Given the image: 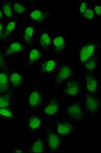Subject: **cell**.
<instances>
[{
	"label": "cell",
	"instance_id": "obj_1",
	"mask_svg": "<svg viewBox=\"0 0 101 153\" xmlns=\"http://www.w3.org/2000/svg\"><path fill=\"white\" fill-rule=\"evenodd\" d=\"M53 76L51 92L56 93L64 84L70 80L76 78V73L71 61L65 59L61 63L59 68Z\"/></svg>",
	"mask_w": 101,
	"mask_h": 153
},
{
	"label": "cell",
	"instance_id": "obj_2",
	"mask_svg": "<svg viewBox=\"0 0 101 153\" xmlns=\"http://www.w3.org/2000/svg\"><path fill=\"white\" fill-rule=\"evenodd\" d=\"M47 95L39 85L33 84L24 97L26 108L30 112H40L47 101Z\"/></svg>",
	"mask_w": 101,
	"mask_h": 153
},
{
	"label": "cell",
	"instance_id": "obj_3",
	"mask_svg": "<svg viewBox=\"0 0 101 153\" xmlns=\"http://www.w3.org/2000/svg\"><path fill=\"white\" fill-rule=\"evenodd\" d=\"M100 53H101L100 40L96 39L87 40L77 46L75 60L78 65H82Z\"/></svg>",
	"mask_w": 101,
	"mask_h": 153
},
{
	"label": "cell",
	"instance_id": "obj_4",
	"mask_svg": "<svg viewBox=\"0 0 101 153\" xmlns=\"http://www.w3.org/2000/svg\"><path fill=\"white\" fill-rule=\"evenodd\" d=\"M63 112L65 118L79 125L83 124L87 117L81 99L64 105Z\"/></svg>",
	"mask_w": 101,
	"mask_h": 153
},
{
	"label": "cell",
	"instance_id": "obj_5",
	"mask_svg": "<svg viewBox=\"0 0 101 153\" xmlns=\"http://www.w3.org/2000/svg\"><path fill=\"white\" fill-rule=\"evenodd\" d=\"M43 135L47 153H59L63 150L67 140L61 137L49 124H46Z\"/></svg>",
	"mask_w": 101,
	"mask_h": 153
},
{
	"label": "cell",
	"instance_id": "obj_6",
	"mask_svg": "<svg viewBox=\"0 0 101 153\" xmlns=\"http://www.w3.org/2000/svg\"><path fill=\"white\" fill-rule=\"evenodd\" d=\"M45 118L41 112H30L26 115L23 127L28 134L37 135L42 134L46 126Z\"/></svg>",
	"mask_w": 101,
	"mask_h": 153
},
{
	"label": "cell",
	"instance_id": "obj_7",
	"mask_svg": "<svg viewBox=\"0 0 101 153\" xmlns=\"http://www.w3.org/2000/svg\"><path fill=\"white\" fill-rule=\"evenodd\" d=\"M53 16V9L51 8H43L39 4L30 6L26 21L30 23L43 26L50 21Z\"/></svg>",
	"mask_w": 101,
	"mask_h": 153
},
{
	"label": "cell",
	"instance_id": "obj_8",
	"mask_svg": "<svg viewBox=\"0 0 101 153\" xmlns=\"http://www.w3.org/2000/svg\"><path fill=\"white\" fill-rule=\"evenodd\" d=\"M64 106L63 101L58 95H52L47 98L41 113L50 121L56 120L61 117Z\"/></svg>",
	"mask_w": 101,
	"mask_h": 153
},
{
	"label": "cell",
	"instance_id": "obj_9",
	"mask_svg": "<svg viewBox=\"0 0 101 153\" xmlns=\"http://www.w3.org/2000/svg\"><path fill=\"white\" fill-rule=\"evenodd\" d=\"M81 99L87 117L92 120L99 117L101 120V94L84 93Z\"/></svg>",
	"mask_w": 101,
	"mask_h": 153
},
{
	"label": "cell",
	"instance_id": "obj_10",
	"mask_svg": "<svg viewBox=\"0 0 101 153\" xmlns=\"http://www.w3.org/2000/svg\"><path fill=\"white\" fill-rule=\"evenodd\" d=\"M50 125L61 137L68 140L77 132L79 125L61 117L50 121Z\"/></svg>",
	"mask_w": 101,
	"mask_h": 153
},
{
	"label": "cell",
	"instance_id": "obj_11",
	"mask_svg": "<svg viewBox=\"0 0 101 153\" xmlns=\"http://www.w3.org/2000/svg\"><path fill=\"white\" fill-rule=\"evenodd\" d=\"M59 90L63 99H80L83 94L81 78H76L69 81Z\"/></svg>",
	"mask_w": 101,
	"mask_h": 153
},
{
	"label": "cell",
	"instance_id": "obj_12",
	"mask_svg": "<svg viewBox=\"0 0 101 153\" xmlns=\"http://www.w3.org/2000/svg\"><path fill=\"white\" fill-rule=\"evenodd\" d=\"M81 78L83 94H101V72L82 74Z\"/></svg>",
	"mask_w": 101,
	"mask_h": 153
},
{
	"label": "cell",
	"instance_id": "obj_13",
	"mask_svg": "<svg viewBox=\"0 0 101 153\" xmlns=\"http://www.w3.org/2000/svg\"><path fill=\"white\" fill-rule=\"evenodd\" d=\"M26 55L23 68L28 72L38 67L42 60L48 56L36 45L29 48Z\"/></svg>",
	"mask_w": 101,
	"mask_h": 153
},
{
	"label": "cell",
	"instance_id": "obj_14",
	"mask_svg": "<svg viewBox=\"0 0 101 153\" xmlns=\"http://www.w3.org/2000/svg\"><path fill=\"white\" fill-rule=\"evenodd\" d=\"M70 45V39L62 32H57L52 35L51 55L58 57L65 54Z\"/></svg>",
	"mask_w": 101,
	"mask_h": 153
},
{
	"label": "cell",
	"instance_id": "obj_15",
	"mask_svg": "<svg viewBox=\"0 0 101 153\" xmlns=\"http://www.w3.org/2000/svg\"><path fill=\"white\" fill-rule=\"evenodd\" d=\"M60 65L57 57L52 55L46 56L38 66V74L42 76H53Z\"/></svg>",
	"mask_w": 101,
	"mask_h": 153
},
{
	"label": "cell",
	"instance_id": "obj_16",
	"mask_svg": "<svg viewBox=\"0 0 101 153\" xmlns=\"http://www.w3.org/2000/svg\"><path fill=\"white\" fill-rule=\"evenodd\" d=\"M29 47L23 43L19 38L11 41L4 47V52L9 60L15 57H19L26 54Z\"/></svg>",
	"mask_w": 101,
	"mask_h": 153
},
{
	"label": "cell",
	"instance_id": "obj_17",
	"mask_svg": "<svg viewBox=\"0 0 101 153\" xmlns=\"http://www.w3.org/2000/svg\"><path fill=\"white\" fill-rule=\"evenodd\" d=\"M10 89L16 92L23 90L26 85L28 79L23 71L13 68L8 72Z\"/></svg>",
	"mask_w": 101,
	"mask_h": 153
},
{
	"label": "cell",
	"instance_id": "obj_18",
	"mask_svg": "<svg viewBox=\"0 0 101 153\" xmlns=\"http://www.w3.org/2000/svg\"><path fill=\"white\" fill-rule=\"evenodd\" d=\"M38 33L37 25L31 23L26 24L21 29L19 39L23 43L31 47L36 45Z\"/></svg>",
	"mask_w": 101,
	"mask_h": 153
},
{
	"label": "cell",
	"instance_id": "obj_19",
	"mask_svg": "<svg viewBox=\"0 0 101 153\" xmlns=\"http://www.w3.org/2000/svg\"><path fill=\"white\" fill-rule=\"evenodd\" d=\"M52 35L53 34L49 31L46 24L42 26L37 37L36 45L47 55H51Z\"/></svg>",
	"mask_w": 101,
	"mask_h": 153
},
{
	"label": "cell",
	"instance_id": "obj_20",
	"mask_svg": "<svg viewBox=\"0 0 101 153\" xmlns=\"http://www.w3.org/2000/svg\"><path fill=\"white\" fill-rule=\"evenodd\" d=\"M13 12L15 19L23 22L26 21L30 6L23 0H13Z\"/></svg>",
	"mask_w": 101,
	"mask_h": 153
},
{
	"label": "cell",
	"instance_id": "obj_21",
	"mask_svg": "<svg viewBox=\"0 0 101 153\" xmlns=\"http://www.w3.org/2000/svg\"><path fill=\"white\" fill-rule=\"evenodd\" d=\"M19 22L16 19H10L6 22L3 31L4 47L10 42L11 38L18 33L19 29Z\"/></svg>",
	"mask_w": 101,
	"mask_h": 153
},
{
	"label": "cell",
	"instance_id": "obj_22",
	"mask_svg": "<svg viewBox=\"0 0 101 153\" xmlns=\"http://www.w3.org/2000/svg\"><path fill=\"white\" fill-rule=\"evenodd\" d=\"M26 153H47L43 134L35 135L33 139L28 143L26 146Z\"/></svg>",
	"mask_w": 101,
	"mask_h": 153
},
{
	"label": "cell",
	"instance_id": "obj_23",
	"mask_svg": "<svg viewBox=\"0 0 101 153\" xmlns=\"http://www.w3.org/2000/svg\"><path fill=\"white\" fill-rule=\"evenodd\" d=\"M78 69L81 74L101 72V53L89 59L83 64L79 65Z\"/></svg>",
	"mask_w": 101,
	"mask_h": 153
},
{
	"label": "cell",
	"instance_id": "obj_24",
	"mask_svg": "<svg viewBox=\"0 0 101 153\" xmlns=\"http://www.w3.org/2000/svg\"><path fill=\"white\" fill-rule=\"evenodd\" d=\"M17 120V111L15 107L0 108V122L16 123Z\"/></svg>",
	"mask_w": 101,
	"mask_h": 153
},
{
	"label": "cell",
	"instance_id": "obj_25",
	"mask_svg": "<svg viewBox=\"0 0 101 153\" xmlns=\"http://www.w3.org/2000/svg\"><path fill=\"white\" fill-rule=\"evenodd\" d=\"M16 93L15 91L10 89L7 92L0 94V108H14Z\"/></svg>",
	"mask_w": 101,
	"mask_h": 153
},
{
	"label": "cell",
	"instance_id": "obj_26",
	"mask_svg": "<svg viewBox=\"0 0 101 153\" xmlns=\"http://www.w3.org/2000/svg\"><path fill=\"white\" fill-rule=\"evenodd\" d=\"M13 0L0 1L4 16L6 21L14 19L12 8Z\"/></svg>",
	"mask_w": 101,
	"mask_h": 153
},
{
	"label": "cell",
	"instance_id": "obj_27",
	"mask_svg": "<svg viewBox=\"0 0 101 153\" xmlns=\"http://www.w3.org/2000/svg\"><path fill=\"white\" fill-rule=\"evenodd\" d=\"M8 72L5 70H0V94L7 92L10 89Z\"/></svg>",
	"mask_w": 101,
	"mask_h": 153
},
{
	"label": "cell",
	"instance_id": "obj_28",
	"mask_svg": "<svg viewBox=\"0 0 101 153\" xmlns=\"http://www.w3.org/2000/svg\"><path fill=\"white\" fill-rule=\"evenodd\" d=\"M10 60L7 59L4 52V47L0 44V70L9 71L12 68Z\"/></svg>",
	"mask_w": 101,
	"mask_h": 153
},
{
	"label": "cell",
	"instance_id": "obj_29",
	"mask_svg": "<svg viewBox=\"0 0 101 153\" xmlns=\"http://www.w3.org/2000/svg\"><path fill=\"white\" fill-rule=\"evenodd\" d=\"M79 17L83 21H87V22H92V21H97L98 19L96 16L94 11L91 8V6L86 10L82 14L78 15Z\"/></svg>",
	"mask_w": 101,
	"mask_h": 153
},
{
	"label": "cell",
	"instance_id": "obj_30",
	"mask_svg": "<svg viewBox=\"0 0 101 153\" xmlns=\"http://www.w3.org/2000/svg\"><path fill=\"white\" fill-rule=\"evenodd\" d=\"M91 1L89 0H81L79 1L76 4V10L78 15L82 14L86 10L91 7Z\"/></svg>",
	"mask_w": 101,
	"mask_h": 153
},
{
	"label": "cell",
	"instance_id": "obj_31",
	"mask_svg": "<svg viewBox=\"0 0 101 153\" xmlns=\"http://www.w3.org/2000/svg\"><path fill=\"white\" fill-rule=\"evenodd\" d=\"M91 6L92 10L94 11V12L96 14L97 18L98 19V20L101 19V3L99 2L91 1Z\"/></svg>",
	"mask_w": 101,
	"mask_h": 153
},
{
	"label": "cell",
	"instance_id": "obj_32",
	"mask_svg": "<svg viewBox=\"0 0 101 153\" xmlns=\"http://www.w3.org/2000/svg\"><path fill=\"white\" fill-rule=\"evenodd\" d=\"M9 153H26V148L20 145H16L12 146L9 150Z\"/></svg>",
	"mask_w": 101,
	"mask_h": 153
},
{
	"label": "cell",
	"instance_id": "obj_33",
	"mask_svg": "<svg viewBox=\"0 0 101 153\" xmlns=\"http://www.w3.org/2000/svg\"><path fill=\"white\" fill-rule=\"evenodd\" d=\"M5 23L6 22H0V44L2 45H3V41L4 29V26Z\"/></svg>",
	"mask_w": 101,
	"mask_h": 153
},
{
	"label": "cell",
	"instance_id": "obj_34",
	"mask_svg": "<svg viewBox=\"0 0 101 153\" xmlns=\"http://www.w3.org/2000/svg\"><path fill=\"white\" fill-rule=\"evenodd\" d=\"M4 16L3 12L2 10V6L0 3V22H6Z\"/></svg>",
	"mask_w": 101,
	"mask_h": 153
},
{
	"label": "cell",
	"instance_id": "obj_35",
	"mask_svg": "<svg viewBox=\"0 0 101 153\" xmlns=\"http://www.w3.org/2000/svg\"><path fill=\"white\" fill-rule=\"evenodd\" d=\"M26 3L28 4V5L31 6L34 5H36L38 4V1H25Z\"/></svg>",
	"mask_w": 101,
	"mask_h": 153
},
{
	"label": "cell",
	"instance_id": "obj_36",
	"mask_svg": "<svg viewBox=\"0 0 101 153\" xmlns=\"http://www.w3.org/2000/svg\"><path fill=\"white\" fill-rule=\"evenodd\" d=\"M2 141H3V135L1 134V131H0V146L2 144Z\"/></svg>",
	"mask_w": 101,
	"mask_h": 153
},
{
	"label": "cell",
	"instance_id": "obj_37",
	"mask_svg": "<svg viewBox=\"0 0 101 153\" xmlns=\"http://www.w3.org/2000/svg\"><path fill=\"white\" fill-rule=\"evenodd\" d=\"M5 151L0 146V153H5Z\"/></svg>",
	"mask_w": 101,
	"mask_h": 153
}]
</instances>
